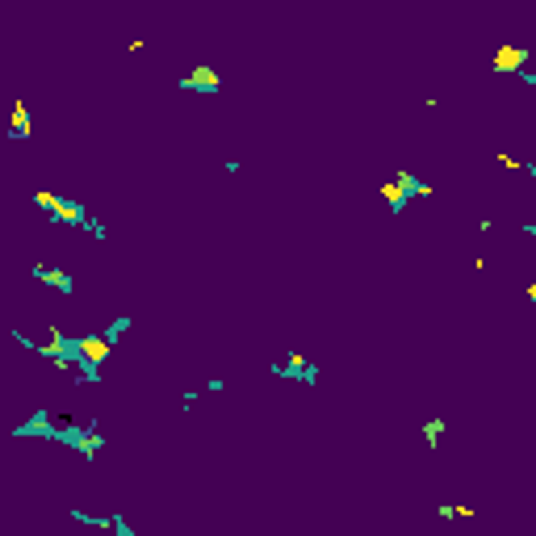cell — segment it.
<instances>
[{
    "instance_id": "4",
    "label": "cell",
    "mask_w": 536,
    "mask_h": 536,
    "mask_svg": "<svg viewBox=\"0 0 536 536\" xmlns=\"http://www.w3.org/2000/svg\"><path fill=\"white\" fill-rule=\"evenodd\" d=\"M46 218H50V223H68V227H84V223H88V214H84V205H76V201L59 197V201H55V209H50Z\"/></svg>"
},
{
    "instance_id": "5",
    "label": "cell",
    "mask_w": 536,
    "mask_h": 536,
    "mask_svg": "<svg viewBox=\"0 0 536 536\" xmlns=\"http://www.w3.org/2000/svg\"><path fill=\"white\" fill-rule=\"evenodd\" d=\"M34 281H42V285H50V289H59L63 298L76 289V281L68 277V273H59V268H46V264H34Z\"/></svg>"
},
{
    "instance_id": "6",
    "label": "cell",
    "mask_w": 536,
    "mask_h": 536,
    "mask_svg": "<svg viewBox=\"0 0 536 536\" xmlns=\"http://www.w3.org/2000/svg\"><path fill=\"white\" fill-rule=\"evenodd\" d=\"M378 193H382V197L390 201V209H394V214H402V205L411 201V189H406V185H402L398 176H390V181H382V189H378Z\"/></svg>"
},
{
    "instance_id": "7",
    "label": "cell",
    "mask_w": 536,
    "mask_h": 536,
    "mask_svg": "<svg viewBox=\"0 0 536 536\" xmlns=\"http://www.w3.org/2000/svg\"><path fill=\"white\" fill-rule=\"evenodd\" d=\"M9 130H13L9 138H17V143L34 134V122H30V110H25V101H17V105H13V122H9Z\"/></svg>"
},
{
    "instance_id": "3",
    "label": "cell",
    "mask_w": 536,
    "mask_h": 536,
    "mask_svg": "<svg viewBox=\"0 0 536 536\" xmlns=\"http://www.w3.org/2000/svg\"><path fill=\"white\" fill-rule=\"evenodd\" d=\"M181 88H189V92H218L223 80H218V72H214V68H193V72L181 80Z\"/></svg>"
},
{
    "instance_id": "2",
    "label": "cell",
    "mask_w": 536,
    "mask_h": 536,
    "mask_svg": "<svg viewBox=\"0 0 536 536\" xmlns=\"http://www.w3.org/2000/svg\"><path fill=\"white\" fill-rule=\"evenodd\" d=\"M524 63H528V46H499L495 50V59H491V72H499V76H511V72H524Z\"/></svg>"
},
{
    "instance_id": "1",
    "label": "cell",
    "mask_w": 536,
    "mask_h": 536,
    "mask_svg": "<svg viewBox=\"0 0 536 536\" xmlns=\"http://www.w3.org/2000/svg\"><path fill=\"white\" fill-rule=\"evenodd\" d=\"M126 323H118L110 336H80V340H72L76 344V360L80 364H92V369H101V360L110 356V348H114V340H118V331H122Z\"/></svg>"
},
{
    "instance_id": "9",
    "label": "cell",
    "mask_w": 536,
    "mask_h": 536,
    "mask_svg": "<svg viewBox=\"0 0 536 536\" xmlns=\"http://www.w3.org/2000/svg\"><path fill=\"white\" fill-rule=\"evenodd\" d=\"M440 436H444V419H427V423H423V440H427V449H436Z\"/></svg>"
},
{
    "instance_id": "8",
    "label": "cell",
    "mask_w": 536,
    "mask_h": 536,
    "mask_svg": "<svg viewBox=\"0 0 536 536\" xmlns=\"http://www.w3.org/2000/svg\"><path fill=\"white\" fill-rule=\"evenodd\" d=\"M273 373H281V378H306V382H314L310 360H302L298 352H289V369H273Z\"/></svg>"
},
{
    "instance_id": "10",
    "label": "cell",
    "mask_w": 536,
    "mask_h": 536,
    "mask_svg": "<svg viewBox=\"0 0 536 536\" xmlns=\"http://www.w3.org/2000/svg\"><path fill=\"white\" fill-rule=\"evenodd\" d=\"M55 201H59V197L50 193V189H38V193H34V205H38L42 214H50V209H55Z\"/></svg>"
}]
</instances>
